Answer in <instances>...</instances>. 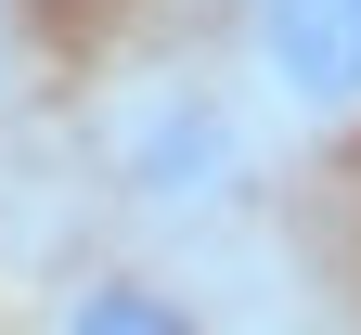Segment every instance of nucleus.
Instances as JSON below:
<instances>
[{"mask_svg": "<svg viewBox=\"0 0 361 335\" xmlns=\"http://www.w3.org/2000/svg\"><path fill=\"white\" fill-rule=\"evenodd\" d=\"M90 155H104V181L129 207L155 219H207L245 194L258 168V104H233L219 78H129L90 104Z\"/></svg>", "mask_w": 361, "mask_h": 335, "instance_id": "1", "label": "nucleus"}, {"mask_svg": "<svg viewBox=\"0 0 361 335\" xmlns=\"http://www.w3.org/2000/svg\"><path fill=\"white\" fill-rule=\"evenodd\" d=\"M245 78L271 116L348 129L361 116V0H245Z\"/></svg>", "mask_w": 361, "mask_h": 335, "instance_id": "2", "label": "nucleus"}, {"mask_svg": "<svg viewBox=\"0 0 361 335\" xmlns=\"http://www.w3.org/2000/svg\"><path fill=\"white\" fill-rule=\"evenodd\" d=\"M52 335H207V310L180 297V284H142V271H104V284H78V297L52 310Z\"/></svg>", "mask_w": 361, "mask_h": 335, "instance_id": "3", "label": "nucleus"}]
</instances>
